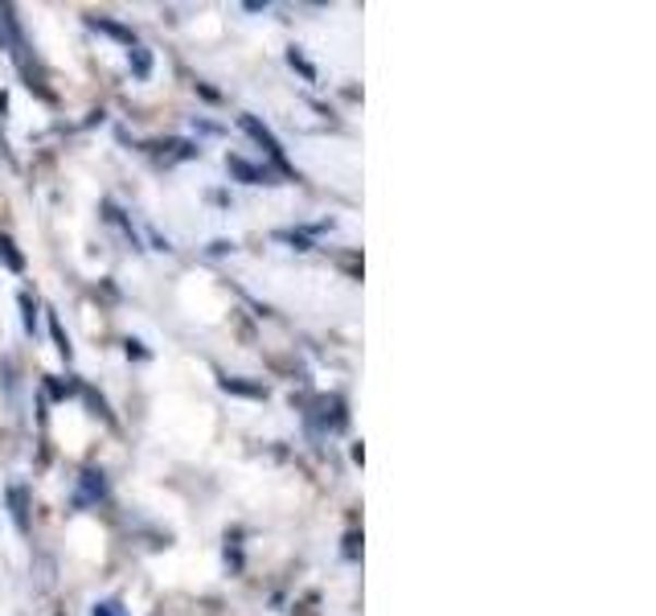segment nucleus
<instances>
[{
    "mask_svg": "<svg viewBox=\"0 0 656 616\" xmlns=\"http://www.w3.org/2000/svg\"><path fill=\"white\" fill-rule=\"evenodd\" d=\"M238 128H242V132H247V137H251L254 144L271 156V161H279V165H284V144H279V137L271 132L267 123H259L254 116H238Z\"/></svg>",
    "mask_w": 656,
    "mask_h": 616,
    "instance_id": "obj_1",
    "label": "nucleus"
},
{
    "mask_svg": "<svg viewBox=\"0 0 656 616\" xmlns=\"http://www.w3.org/2000/svg\"><path fill=\"white\" fill-rule=\"evenodd\" d=\"M152 149V156L156 161H165V165H177V161H193V156L202 153L193 140H152L148 144Z\"/></svg>",
    "mask_w": 656,
    "mask_h": 616,
    "instance_id": "obj_2",
    "label": "nucleus"
},
{
    "mask_svg": "<svg viewBox=\"0 0 656 616\" xmlns=\"http://www.w3.org/2000/svg\"><path fill=\"white\" fill-rule=\"evenodd\" d=\"M86 25H91L95 34L116 37L119 46H128V50H135V46H140V42H135V29H128V25H119V21H111V17H86Z\"/></svg>",
    "mask_w": 656,
    "mask_h": 616,
    "instance_id": "obj_3",
    "label": "nucleus"
},
{
    "mask_svg": "<svg viewBox=\"0 0 656 616\" xmlns=\"http://www.w3.org/2000/svg\"><path fill=\"white\" fill-rule=\"evenodd\" d=\"M226 169H230V177H238L242 186H263V181H267V173L259 169V165H251V161H242V156H226Z\"/></svg>",
    "mask_w": 656,
    "mask_h": 616,
    "instance_id": "obj_4",
    "label": "nucleus"
},
{
    "mask_svg": "<svg viewBox=\"0 0 656 616\" xmlns=\"http://www.w3.org/2000/svg\"><path fill=\"white\" fill-rule=\"evenodd\" d=\"M9 506H13V522H17L21 534H29V494H25V485H9Z\"/></svg>",
    "mask_w": 656,
    "mask_h": 616,
    "instance_id": "obj_5",
    "label": "nucleus"
},
{
    "mask_svg": "<svg viewBox=\"0 0 656 616\" xmlns=\"http://www.w3.org/2000/svg\"><path fill=\"white\" fill-rule=\"evenodd\" d=\"M222 391L242 394V399H267V387H263V382H242V378H222Z\"/></svg>",
    "mask_w": 656,
    "mask_h": 616,
    "instance_id": "obj_6",
    "label": "nucleus"
},
{
    "mask_svg": "<svg viewBox=\"0 0 656 616\" xmlns=\"http://www.w3.org/2000/svg\"><path fill=\"white\" fill-rule=\"evenodd\" d=\"M83 494L74 497V506H91V501H99L107 494V485H103V473H83Z\"/></svg>",
    "mask_w": 656,
    "mask_h": 616,
    "instance_id": "obj_7",
    "label": "nucleus"
},
{
    "mask_svg": "<svg viewBox=\"0 0 656 616\" xmlns=\"http://www.w3.org/2000/svg\"><path fill=\"white\" fill-rule=\"evenodd\" d=\"M0 263H4V268H9V272H13V275L25 272V259H21L17 242L9 239V235H0Z\"/></svg>",
    "mask_w": 656,
    "mask_h": 616,
    "instance_id": "obj_8",
    "label": "nucleus"
},
{
    "mask_svg": "<svg viewBox=\"0 0 656 616\" xmlns=\"http://www.w3.org/2000/svg\"><path fill=\"white\" fill-rule=\"evenodd\" d=\"M128 62H132V74H135V79H148V74H152V54L144 50V46H135V50H128Z\"/></svg>",
    "mask_w": 656,
    "mask_h": 616,
    "instance_id": "obj_9",
    "label": "nucleus"
},
{
    "mask_svg": "<svg viewBox=\"0 0 656 616\" xmlns=\"http://www.w3.org/2000/svg\"><path fill=\"white\" fill-rule=\"evenodd\" d=\"M17 305H21V321H25V333H37V300L29 296V292H21Z\"/></svg>",
    "mask_w": 656,
    "mask_h": 616,
    "instance_id": "obj_10",
    "label": "nucleus"
},
{
    "mask_svg": "<svg viewBox=\"0 0 656 616\" xmlns=\"http://www.w3.org/2000/svg\"><path fill=\"white\" fill-rule=\"evenodd\" d=\"M287 67H291V70H300V74H303V79H308V83H317V67H312V62H308V58H303V54L296 50V46L287 50Z\"/></svg>",
    "mask_w": 656,
    "mask_h": 616,
    "instance_id": "obj_11",
    "label": "nucleus"
},
{
    "mask_svg": "<svg viewBox=\"0 0 656 616\" xmlns=\"http://www.w3.org/2000/svg\"><path fill=\"white\" fill-rule=\"evenodd\" d=\"M46 387H50L53 399H70V394H79V391H83V382H58V378H50Z\"/></svg>",
    "mask_w": 656,
    "mask_h": 616,
    "instance_id": "obj_12",
    "label": "nucleus"
},
{
    "mask_svg": "<svg viewBox=\"0 0 656 616\" xmlns=\"http://www.w3.org/2000/svg\"><path fill=\"white\" fill-rule=\"evenodd\" d=\"M50 333H53V342H58V354H62V358L70 362V354H74V350H70V337L62 333V325H58V317H50Z\"/></svg>",
    "mask_w": 656,
    "mask_h": 616,
    "instance_id": "obj_13",
    "label": "nucleus"
},
{
    "mask_svg": "<svg viewBox=\"0 0 656 616\" xmlns=\"http://www.w3.org/2000/svg\"><path fill=\"white\" fill-rule=\"evenodd\" d=\"M95 616H123V613H119L116 600H107V604H99V608H95Z\"/></svg>",
    "mask_w": 656,
    "mask_h": 616,
    "instance_id": "obj_14",
    "label": "nucleus"
},
{
    "mask_svg": "<svg viewBox=\"0 0 656 616\" xmlns=\"http://www.w3.org/2000/svg\"><path fill=\"white\" fill-rule=\"evenodd\" d=\"M226 251H230V242H226V239L210 242V256H226Z\"/></svg>",
    "mask_w": 656,
    "mask_h": 616,
    "instance_id": "obj_15",
    "label": "nucleus"
},
{
    "mask_svg": "<svg viewBox=\"0 0 656 616\" xmlns=\"http://www.w3.org/2000/svg\"><path fill=\"white\" fill-rule=\"evenodd\" d=\"M198 91H202V95H205V99H210V103H218V99H222L218 91H210V86H205V83H198Z\"/></svg>",
    "mask_w": 656,
    "mask_h": 616,
    "instance_id": "obj_16",
    "label": "nucleus"
},
{
    "mask_svg": "<svg viewBox=\"0 0 656 616\" xmlns=\"http://www.w3.org/2000/svg\"><path fill=\"white\" fill-rule=\"evenodd\" d=\"M0 111H4V95H0Z\"/></svg>",
    "mask_w": 656,
    "mask_h": 616,
    "instance_id": "obj_17",
    "label": "nucleus"
}]
</instances>
